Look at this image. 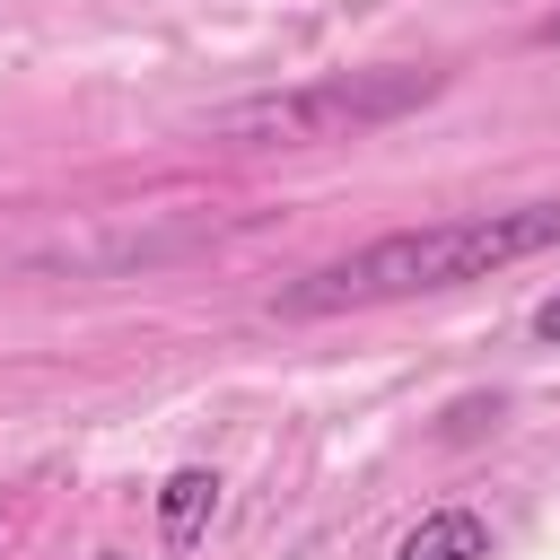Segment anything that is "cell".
<instances>
[{"label": "cell", "mask_w": 560, "mask_h": 560, "mask_svg": "<svg viewBox=\"0 0 560 560\" xmlns=\"http://www.w3.org/2000/svg\"><path fill=\"white\" fill-rule=\"evenodd\" d=\"M551 245H560V201L394 228V236L359 245L350 262H324L298 289H280V315H332V306H385V298H420V289H464V280H490V271H508L525 254H551Z\"/></svg>", "instance_id": "cell-1"}, {"label": "cell", "mask_w": 560, "mask_h": 560, "mask_svg": "<svg viewBox=\"0 0 560 560\" xmlns=\"http://www.w3.org/2000/svg\"><path fill=\"white\" fill-rule=\"evenodd\" d=\"M446 79L438 70H341V79H306L280 96H245L228 114H210V140L228 149H315V140H359L385 131L402 114H420Z\"/></svg>", "instance_id": "cell-2"}, {"label": "cell", "mask_w": 560, "mask_h": 560, "mask_svg": "<svg viewBox=\"0 0 560 560\" xmlns=\"http://www.w3.org/2000/svg\"><path fill=\"white\" fill-rule=\"evenodd\" d=\"M210 516H219V472L210 464H175L158 481V534H166V551H192L210 534Z\"/></svg>", "instance_id": "cell-3"}, {"label": "cell", "mask_w": 560, "mask_h": 560, "mask_svg": "<svg viewBox=\"0 0 560 560\" xmlns=\"http://www.w3.org/2000/svg\"><path fill=\"white\" fill-rule=\"evenodd\" d=\"M394 560H490V525H481L472 508H429V516L394 542Z\"/></svg>", "instance_id": "cell-4"}, {"label": "cell", "mask_w": 560, "mask_h": 560, "mask_svg": "<svg viewBox=\"0 0 560 560\" xmlns=\"http://www.w3.org/2000/svg\"><path fill=\"white\" fill-rule=\"evenodd\" d=\"M534 332H542V341H560V289H551V298L534 306Z\"/></svg>", "instance_id": "cell-5"}, {"label": "cell", "mask_w": 560, "mask_h": 560, "mask_svg": "<svg viewBox=\"0 0 560 560\" xmlns=\"http://www.w3.org/2000/svg\"><path fill=\"white\" fill-rule=\"evenodd\" d=\"M534 44H542V52H560V9H551V18L534 26Z\"/></svg>", "instance_id": "cell-6"}, {"label": "cell", "mask_w": 560, "mask_h": 560, "mask_svg": "<svg viewBox=\"0 0 560 560\" xmlns=\"http://www.w3.org/2000/svg\"><path fill=\"white\" fill-rule=\"evenodd\" d=\"M96 560H122V551H96Z\"/></svg>", "instance_id": "cell-7"}, {"label": "cell", "mask_w": 560, "mask_h": 560, "mask_svg": "<svg viewBox=\"0 0 560 560\" xmlns=\"http://www.w3.org/2000/svg\"><path fill=\"white\" fill-rule=\"evenodd\" d=\"M0 542H9V516H0Z\"/></svg>", "instance_id": "cell-8"}]
</instances>
